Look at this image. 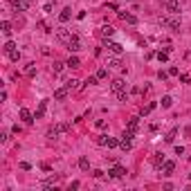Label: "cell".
I'll return each mask as SVG.
<instances>
[{
	"instance_id": "cell-33",
	"label": "cell",
	"mask_w": 191,
	"mask_h": 191,
	"mask_svg": "<svg viewBox=\"0 0 191 191\" xmlns=\"http://www.w3.org/2000/svg\"><path fill=\"white\" fill-rule=\"evenodd\" d=\"M108 77V70L106 68H99V70H97V79H106Z\"/></svg>"
},
{
	"instance_id": "cell-17",
	"label": "cell",
	"mask_w": 191,
	"mask_h": 191,
	"mask_svg": "<svg viewBox=\"0 0 191 191\" xmlns=\"http://www.w3.org/2000/svg\"><path fill=\"white\" fill-rule=\"evenodd\" d=\"M128 128H130L133 133H137V128H140V117H130V121H128Z\"/></svg>"
},
{
	"instance_id": "cell-37",
	"label": "cell",
	"mask_w": 191,
	"mask_h": 191,
	"mask_svg": "<svg viewBox=\"0 0 191 191\" xmlns=\"http://www.w3.org/2000/svg\"><path fill=\"white\" fill-rule=\"evenodd\" d=\"M95 126H97V128H106V119H97Z\"/></svg>"
},
{
	"instance_id": "cell-22",
	"label": "cell",
	"mask_w": 191,
	"mask_h": 191,
	"mask_svg": "<svg viewBox=\"0 0 191 191\" xmlns=\"http://www.w3.org/2000/svg\"><path fill=\"white\" fill-rule=\"evenodd\" d=\"M153 164L160 169V166L164 164V153H155V158H153Z\"/></svg>"
},
{
	"instance_id": "cell-12",
	"label": "cell",
	"mask_w": 191,
	"mask_h": 191,
	"mask_svg": "<svg viewBox=\"0 0 191 191\" xmlns=\"http://www.w3.org/2000/svg\"><path fill=\"white\" fill-rule=\"evenodd\" d=\"M20 119L25 121V124H32V121H34V115L27 110V108H20Z\"/></svg>"
},
{
	"instance_id": "cell-18",
	"label": "cell",
	"mask_w": 191,
	"mask_h": 191,
	"mask_svg": "<svg viewBox=\"0 0 191 191\" xmlns=\"http://www.w3.org/2000/svg\"><path fill=\"white\" fill-rule=\"evenodd\" d=\"M81 81H77V79H70V81H65V88L68 90H77V88H81Z\"/></svg>"
},
{
	"instance_id": "cell-29",
	"label": "cell",
	"mask_w": 191,
	"mask_h": 191,
	"mask_svg": "<svg viewBox=\"0 0 191 191\" xmlns=\"http://www.w3.org/2000/svg\"><path fill=\"white\" fill-rule=\"evenodd\" d=\"M171 106H173V99H171V97H169V95L162 97V108H171Z\"/></svg>"
},
{
	"instance_id": "cell-23",
	"label": "cell",
	"mask_w": 191,
	"mask_h": 191,
	"mask_svg": "<svg viewBox=\"0 0 191 191\" xmlns=\"http://www.w3.org/2000/svg\"><path fill=\"white\" fill-rule=\"evenodd\" d=\"M155 106H158V103H155V101H148V103H146V106H144V108H142V115H148V113H151V110H155Z\"/></svg>"
},
{
	"instance_id": "cell-20",
	"label": "cell",
	"mask_w": 191,
	"mask_h": 191,
	"mask_svg": "<svg viewBox=\"0 0 191 191\" xmlns=\"http://www.w3.org/2000/svg\"><path fill=\"white\" fill-rule=\"evenodd\" d=\"M54 128L59 130V135H61V133H68V130H70V124H68V121H61V124H56Z\"/></svg>"
},
{
	"instance_id": "cell-9",
	"label": "cell",
	"mask_w": 191,
	"mask_h": 191,
	"mask_svg": "<svg viewBox=\"0 0 191 191\" xmlns=\"http://www.w3.org/2000/svg\"><path fill=\"white\" fill-rule=\"evenodd\" d=\"M117 16H119L121 20H126L128 25H135V23H137V18H135V16H133V14H126V11H117Z\"/></svg>"
},
{
	"instance_id": "cell-21",
	"label": "cell",
	"mask_w": 191,
	"mask_h": 191,
	"mask_svg": "<svg viewBox=\"0 0 191 191\" xmlns=\"http://www.w3.org/2000/svg\"><path fill=\"white\" fill-rule=\"evenodd\" d=\"M79 169L81 171H90V160L88 158H81L79 160Z\"/></svg>"
},
{
	"instance_id": "cell-7",
	"label": "cell",
	"mask_w": 191,
	"mask_h": 191,
	"mask_svg": "<svg viewBox=\"0 0 191 191\" xmlns=\"http://www.w3.org/2000/svg\"><path fill=\"white\" fill-rule=\"evenodd\" d=\"M108 173H110V178H121V175H126V169H124L121 164H115Z\"/></svg>"
},
{
	"instance_id": "cell-35",
	"label": "cell",
	"mask_w": 191,
	"mask_h": 191,
	"mask_svg": "<svg viewBox=\"0 0 191 191\" xmlns=\"http://www.w3.org/2000/svg\"><path fill=\"white\" fill-rule=\"evenodd\" d=\"M97 81H99V79H97V74H95V77H88V79H85V85H95Z\"/></svg>"
},
{
	"instance_id": "cell-44",
	"label": "cell",
	"mask_w": 191,
	"mask_h": 191,
	"mask_svg": "<svg viewBox=\"0 0 191 191\" xmlns=\"http://www.w3.org/2000/svg\"><path fill=\"white\" fill-rule=\"evenodd\" d=\"M169 74H171V77H175V74H178V68H175V65L169 68Z\"/></svg>"
},
{
	"instance_id": "cell-14",
	"label": "cell",
	"mask_w": 191,
	"mask_h": 191,
	"mask_svg": "<svg viewBox=\"0 0 191 191\" xmlns=\"http://www.w3.org/2000/svg\"><path fill=\"white\" fill-rule=\"evenodd\" d=\"M99 34H101L103 38H108V36H113V34H115V27L113 25H103L101 30H99Z\"/></svg>"
},
{
	"instance_id": "cell-36",
	"label": "cell",
	"mask_w": 191,
	"mask_h": 191,
	"mask_svg": "<svg viewBox=\"0 0 191 191\" xmlns=\"http://www.w3.org/2000/svg\"><path fill=\"white\" fill-rule=\"evenodd\" d=\"M106 142H108V135H99V140H97V144H99V146H106Z\"/></svg>"
},
{
	"instance_id": "cell-1",
	"label": "cell",
	"mask_w": 191,
	"mask_h": 191,
	"mask_svg": "<svg viewBox=\"0 0 191 191\" xmlns=\"http://www.w3.org/2000/svg\"><path fill=\"white\" fill-rule=\"evenodd\" d=\"M158 23H160L162 27H169L171 32H180V20H178V18H166V16H160Z\"/></svg>"
},
{
	"instance_id": "cell-3",
	"label": "cell",
	"mask_w": 191,
	"mask_h": 191,
	"mask_svg": "<svg viewBox=\"0 0 191 191\" xmlns=\"http://www.w3.org/2000/svg\"><path fill=\"white\" fill-rule=\"evenodd\" d=\"M110 88H113V92H115V95H117V92H124V88H126V81L124 79H113L110 81Z\"/></svg>"
},
{
	"instance_id": "cell-42",
	"label": "cell",
	"mask_w": 191,
	"mask_h": 191,
	"mask_svg": "<svg viewBox=\"0 0 191 191\" xmlns=\"http://www.w3.org/2000/svg\"><path fill=\"white\" fill-rule=\"evenodd\" d=\"M27 74H30V77H34V74H36V68L30 65V68H27Z\"/></svg>"
},
{
	"instance_id": "cell-5",
	"label": "cell",
	"mask_w": 191,
	"mask_h": 191,
	"mask_svg": "<svg viewBox=\"0 0 191 191\" xmlns=\"http://www.w3.org/2000/svg\"><path fill=\"white\" fill-rule=\"evenodd\" d=\"M68 50H70V52H79V50H81V38L77 36V34L70 38V43H68Z\"/></svg>"
},
{
	"instance_id": "cell-39",
	"label": "cell",
	"mask_w": 191,
	"mask_h": 191,
	"mask_svg": "<svg viewBox=\"0 0 191 191\" xmlns=\"http://www.w3.org/2000/svg\"><path fill=\"white\" fill-rule=\"evenodd\" d=\"M180 81H182V83H191V77H189V74H180Z\"/></svg>"
},
{
	"instance_id": "cell-13",
	"label": "cell",
	"mask_w": 191,
	"mask_h": 191,
	"mask_svg": "<svg viewBox=\"0 0 191 191\" xmlns=\"http://www.w3.org/2000/svg\"><path fill=\"white\" fill-rule=\"evenodd\" d=\"M70 18H72V9H70V7H65V9H63L61 14H59V20H61V23H68Z\"/></svg>"
},
{
	"instance_id": "cell-43",
	"label": "cell",
	"mask_w": 191,
	"mask_h": 191,
	"mask_svg": "<svg viewBox=\"0 0 191 191\" xmlns=\"http://www.w3.org/2000/svg\"><path fill=\"white\" fill-rule=\"evenodd\" d=\"M20 169H25V171H30L32 166H30V162H20Z\"/></svg>"
},
{
	"instance_id": "cell-8",
	"label": "cell",
	"mask_w": 191,
	"mask_h": 191,
	"mask_svg": "<svg viewBox=\"0 0 191 191\" xmlns=\"http://www.w3.org/2000/svg\"><path fill=\"white\" fill-rule=\"evenodd\" d=\"M103 45H106V47L110 50L113 54H121V50H124V47H121L119 43H113V40H108V38H106V43H103Z\"/></svg>"
},
{
	"instance_id": "cell-28",
	"label": "cell",
	"mask_w": 191,
	"mask_h": 191,
	"mask_svg": "<svg viewBox=\"0 0 191 191\" xmlns=\"http://www.w3.org/2000/svg\"><path fill=\"white\" fill-rule=\"evenodd\" d=\"M158 59H160V63H166V61H169V52H166V50L158 52Z\"/></svg>"
},
{
	"instance_id": "cell-30",
	"label": "cell",
	"mask_w": 191,
	"mask_h": 191,
	"mask_svg": "<svg viewBox=\"0 0 191 191\" xmlns=\"http://www.w3.org/2000/svg\"><path fill=\"white\" fill-rule=\"evenodd\" d=\"M106 146H108V148H115V146H119V140H115V137H108Z\"/></svg>"
},
{
	"instance_id": "cell-32",
	"label": "cell",
	"mask_w": 191,
	"mask_h": 191,
	"mask_svg": "<svg viewBox=\"0 0 191 191\" xmlns=\"http://www.w3.org/2000/svg\"><path fill=\"white\" fill-rule=\"evenodd\" d=\"M2 50H5V54H9L11 50H16V45L11 43V40H7V43H5V47H2Z\"/></svg>"
},
{
	"instance_id": "cell-2",
	"label": "cell",
	"mask_w": 191,
	"mask_h": 191,
	"mask_svg": "<svg viewBox=\"0 0 191 191\" xmlns=\"http://www.w3.org/2000/svg\"><path fill=\"white\" fill-rule=\"evenodd\" d=\"M74 36V32H68V30H56V38H59V43H63V45H68L70 43V38Z\"/></svg>"
},
{
	"instance_id": "cell-40",
	"label": "cell",
	"mask_w": 191,
	"mask_h": 191,
	"mask_svg": "<svg viewBox=\"0 0 191 191\" xmlns=\"http://www.w3.org/2000/svg\"><path fill=\"white\" fill-rule=\"evenodd\" d=\"M92 175H95L97 180H101V178H103V171H99V169H97V171H92Z\"/></svg>"
},
{
	"instance_id": "cell-16",
	"label": "cell",
	"mask_w": 191,
	"mask_h": 191,
	"mask_svg": "<svg viewBox=\"0 0 191 191\" xmlns=\"http://www.w3.org/2000/svg\"><path fill=\"white\" fill-rule=\"evenodd\" d=\"M106 65H108V68H121V59H119V56H110Z\"/></svg>"
},
{
	"instance_id": "cell-15",
	"label": "cell",
	"mask_w": 191,
	"mask_h": 191,
	"mask_svg": "<svg viewBox=\"0 0 191 191\" xmlns=\"http://www.w3.org/2000/svg\"><path fill=\"white\" fill-rule=\"evenodd\" d=\"M45 108H47V101H40V106H38V110L34 113V119H40L45 115Z\"/></svg>"
},
{
	"instance_id": "cell-41",
	"label": "cell",
	"mask_w": 191,
	"mask_h": 191,
	"mask_svg": "<svg viewBox=\"0 0 191 191\" xmlns=\"http://www.w3.org/2000/svg\"><path fill=\"white\" fill-rule=\"evenodd\" d=\"M166 77H169V72H162V70H160V74H158V79H160V81H166Z\"/></svg>"
},
{
	"instance_id": "cell-45",
	"label": "cell",
	"mask_w": 191,
	"mask_h": 191,
	"mask_svg": "<svg viewBox=\"0 0 191 191\" xmlns=\"http://www.w3.org/2000/svg\"><path fill=\"white\" fill-rule=\"evenodd\" d=\"M175 155H184V148L182 146H175Z\"/></svg>"
},
{
	"instance_id": "cell-19",
	"label": "cell",
	"mask_w": 191,
	"mask_h": 191,
	"mask_svg": "<svg viewBox=\"0 0 191 191\" xmlns=\"http://www.w3.org/2000/svg\"><path fill=\"white\" fill-rule=\"evenodd\" d=\"M133 135H135V133H133L130 128H126L124 133H121V140H119V142H130V140H133Z\"/></svg>"
},
{
	"instance_id": "cell-10",
	"label": "cell",
	"mask_w": 191,
	"mask_h": 191,
	"mask_svg": "<svg viewBox=\"0 0 191 191\" xmlns=\"http://www.w3.org/2000/svg\"><path fill=\"white\" fill-rule=\"evenodd\" d=\"M68 92H70V90H68L65 85H63V88H56V90H54V99H56V101H63V99L68 97Z\"/></svg>"
},
{
	"instance_id": "cell-6",
	"label": "cell",
	"mask_w": 191,
	"mask_h": 191,
	"mask_svg": "<svg viewBox=\"0 0 191 191\" xmlns=\"http://www.w3.org/2000/svg\"><path fill=\"white\" fill-rule=\"evenodd\" d=\"M11 2V7H14L16 11H25L27 7H30V2H27V0H9Z\"/></svg>"
},
{
	"instance_id": "cell-4",
	"label": "cell",
	"mask_w": 191,
	"mask_h": 191,
	"mask_svg": "<svg viewBox=\"0 0 191 191\" xmlns=\"http://www.w3.org/2000/svg\"><path fill=\"white\" fill-rule=\"evenodd\" d=\"M160 169H162V175H171V173H173V169H175V162L164 160V164H162Z\"/></svg>"
},
{
	"instance_id": "cell-46",
	"label": "cell",
	"mask_w": 191,
	"mask_h": 191,
	"mask_svg": "<svg viewBox=\"0 0 191 191\" xmlns=\"http://www.w3.org/2000/svg\"><path fill=\"white\" fill-rule=\"evenodd\" d=\"M187 59H191V50H189V52H187Z\"/></svg>"
},
{
	"instance_id": "cell-24",
	"label": "cell",
	"mask_w": 191,
	"mask_h": 191,
	"mask_svg": "<svg viewBox=\"0 0 191 191\" xmlns=\"http://www.w3.org/2000/svg\"><path fill=\"white\" fill-rule=\"evenodd\" d=\"M79 65H81L79 56H70V59H68V68H79Z\"/></svg>"
},
{
	"instance_id": "cell-31",
	"label": "cell",
	"mask_w": 191,
	"mask_h": 191,
	"mask_svg": "<svg viewBox=\"0 0 191 191\" xmlns=\"http://www.w3.org/2000/svg\"><path fill=\"white\" fill-rule=\"evenodd\" d=\"M47 137H50V140H56V137H59V130H56L54 126H52V128L47 130Z\"/></svg>"
},
{
	"instance_id": "cell-27",
	"label": "cell",
	"mask_w": 191,
	"mask_h": 191,
	"mask_svg": "<svg viewBox=\"0 0 191 191\" xmlns=\"http://www.w3.org/2000/svg\"><path fill=\"white\" fill-rule=\"evenodd\" d=\"M7 56H9V61H14V63H16V61L20 59V52H18V50H11V52H9Z\"/></svg>"
},
{
	"instance_id": "cell-34",
	"label": "cell",
	"mask_w": 191,
	"mask_h": 191,
	"mask_svg": "<svg viewBox=\"0 0 191 191\" xmlns=\"http://www.w3.org/2000/svg\"><path fill=\"white\" fill-rule=\"evenodd\" d=\"M175 135H178V128H173V130L169 133V135L164 137V140H166V142H173V140H175Z\"/></svg>"
},
{
	"instance_id": "cell-26",
	"label": "cell",
	"mask_w": 191,
	"mask_h": 191,
	"mask_svg": "<svg viewBox=\"0 0 191 191\" xmlns=\"http://www.w3.org/2000/svg\"><path fill=\"white\" fill-rule=\"evenodd\" d=\"M2 32H5V36H11V23L9 20H2Z\"/></svg>"
},
{
	"instance_id": "cell-25",
	"label": "cell",
	"mask_w": 191,
	"mask_h": 191,
	"mask_svg": "<svg viewBox=\"0 0 191 191\" xmlns=\"http://www.w3.org/2000/svg\"><path fill=\"white\" fill-rule=\"evenodd\" d=\"M68 63H59V61H54V65H52V70H54V74H59V72H63V68H65Z\"/></svg>"
},
{
	"instance_id": "cell-11",
	"label": "cell",
	"mask_w": 191,
	"mask_h": 191,
	"mask_svg": "<svg viewBox=\"0 0 191 191\" xmlns=\"http://www.w3.org/2000/svg\"><path fill=\"white\" fill-rule=\"evenodd\" d=\"M166 11L178 14V11H180V2H178V0H166Z\"/></svg>"
},
{
	"instance_id": "cell-38",
	"label": "cell",
	"mask_w": 191,
	"mask_h": 191,
	"mask_svg": "<svg viewBox=\"0 0 191 191\" xmlns=\"http://www.w3.org/2000/svg\"><path fill=\"white\" fill-rule=\"evenodd\" d=\"M117 99H119V101H126V99H128V95H126V90H124V92H117Z\"/></svg>"
}]
</instances>
